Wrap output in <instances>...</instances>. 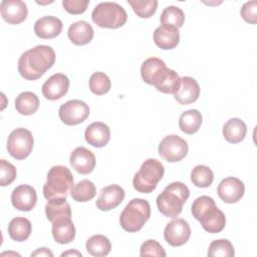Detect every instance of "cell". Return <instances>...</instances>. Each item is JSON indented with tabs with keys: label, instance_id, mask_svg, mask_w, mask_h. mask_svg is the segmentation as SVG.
<instances>
[{
	"label": "cell",
	"instance_id": "cell-1",
	"mask_svg": "<svg viewBox=\"0 0 257 257\" xmlns=\"http://www.w3.org/2000/svg\"><path fill=\"white\" fill-rule=\"evenodd\" d=\"M55 62V52L48 45H37L21 54L18 60V72L27 80L41 77Z\"/></svg>",
	"mask_w": 257,
	"mask_h": 257
},
{
	"label": "cell",
	"instance_id": "cell-2",
	"mask_svg": "<svg viewBox=\"0 0 257 257\" xmlns=\"http://www.w3.org/2000/svg\"><path fill=\"white\" fill-rule=\"evenodd\" d=\"M190 196L189 188L182 182H173L157 197L159 211L166 217L177 218Z\"/></svg>",
	"mask_w": 257,
	"mask_h": 257
},
{
	"label": "cell",
	"instance_id": "cell-3",
	"mask_svg": "<svg viewBox=\"0 0 257 257\" xmlns=\"http://www.w3.org/2000/svg\"><path fill=\"white\" fill-rule=\"evenodd\" d=\"M73 186V176L70 170L64 166H53L43 186V195L47 201L66 199Z\"/></svg>",
	"mask_w": 257,
	"mask_h": 257
},
{
	"label": "cell",
	"instance_id": "cell-4",
	"mask_svg": "<svg viewBox=\"0 0 257 257\" xmlns=\"http://www.w3.org/2000/svg\"><path fill=\"white\" fill-rule=\"evenodd\" d=\"M151 217V206L147 200H131L119 216V224L126 232L140 231Z\"/></svg>",
	"mask_w": 257,
	"mask_h": 257
},
{
	"label": "cell",
	"instance_id": "cell-5",
	"mask_svg": "<svg viewBox=\"0 0 257 257\" xmlns=\"http://www.w3.org/2000/svg\"><path fill=\"white\" fill-rule=\"evenodd\" d=\"M164 173L165 168L159 160L148 159L143 163L133 179L134 188L140 193H152L164 177Z\"/></svg>",
	"mask_w": 257,
	"mask_h": 257
},
{
	"label": "cell",
	"instance_id": "cell-6",
	"mask_svg": "<svg viewBox=\"0 0 257 257\" xmlns=\"http://www.w3.org/2000/svg\"><path fill=\"white\" fill-rule=\"evenodd\" d=\"M92 21L102 28H119L127 20V14L122 6L115 2H100L91 13Z\"/></svg>",
	"mask_w": 257,
	"mask_h": 257
},
{
	"label": "cell",
	"instance_id": "cell-7",
	"mask_svg": "<svg viewBox=\"0 0 257 257\" xmlns=\"http://www.w3.org/2000/svg\"><path fill=\"white\" fill-rule=\"evenodd\" d=\"M33 136L30 131L24 127H18L12 131L7 141V151L9 155L16 160H24L33 149Z\"/></svg>",
	"mask_w": 257,
	"mask_h": 257
},
{
	"label": "cell",
	"instance_id": "cell-8",
	"mask_svg": "<svg viewBox=\"0 0 257 257\" xmlns=\"http://www.w3.org/2000/svg\"><path fill=\"white\" fill-rule=\"evenodd\" d=\"M159 155L167 162L176 163L183 160L188 154L187 142L177 135L165 137L159 145Z\"/></svg>",
	"mask_w": 257,
	"mask_h": 257
},
{
	"label": "cell",
	"instance_id": "cell-9",
	"mask_svg": "<svg viewBox=\"0 0 257 257\" xmlns=\"http://www.w3.org/2000/svg\"><path fill=\"white\" fill-rule=\"evenodd\" d=\"M60 120L67 125H76L89 115L88 105L79 99H71L60 105L58 110Z\"/></svg>",
	"mask_w": 257,
	"mask_h": 257
},
{
	"label": "cell",
	"instance_id": "cell-10",
	"mask_svg": "<svg viewBox=\"0 0 257 257\" xmlns=\"http://www.w3.org/2000/svg\"><path fill=\"white\" fill-rule=\"evenodd\" d=\"M191 236V228L187 221L177 218L167 224L164 230L165 240L171 246L178 247L188 242Z\"/></svg>",
	"mask_w": 257,
	"mask_h": 257
},
{
	"label": "cell",
	"instance_id": "cell-11",
	"mask_svg": "<svg viewBox=\"0 0 257 257\" xmlns=\"http://www.w3.org/2000/svg\"><path fill=\"white\" fill-rule=\"evenodd\" d=\"M245 192L243 182L235 177H227L223 179L217 188L219 198L228 204H233L241 200Z\"/></svg>",
	"mask_w": 257,
	"mask_h": 257
},
{
	"label": "cell",
	"instance_id": "cell-12",
	"mask_svg": "<svg viewBox=\"0 0 257 257\" xmlns=\"http://www.w3.org/2000/svg\"><path fill=\"white\" fill-rule=\"evenodd\" d=\"M69 88V79L63 73L51 75L42 85V94L46 99L56 100L66 94Z\"/></svg>",
	"mask_w": 257,
	"mask_h": 257
},
{
	"label": "cell",
	"instance_id": "cell-13",
	"mask_svg": "<svg viewBox=\"0 0 257 257\" xmlns=\"http://www.w3.org/2000/svg\"><path fill=\"white\" fill-rule=\"evenodd\" d=\"M37 202L36 191L30 185H20L11 194V203L19 211L28 212L32 210Z\"/></svg>",
	"mask_w": 257,
	"mask_h": 257
},
{
	"label": "cell",
	"instance_id": "cell-14",
	"mask_svg": "<svg viewBox=\"0 0 257 257\" xmlns=\"http://www.w3.org/2000/svg\"><path fill=\"white\" fill-rule=\"evenodd\" d=\"M2 18L9 24H19L23 22L28 14V9L24 1L3 0L0 4Z\"/></svg>",
	"mask_w": 257,
	"mask_h": 257
},
{
	"label": "cell",
	"instance_id": "cell-15",
	"mask_svg": "<svg viewBox=\"0 0 257 257\" xmlns=\"http://www.w3.org/2000/svg\"><path fill=\"white\" fill-rule=\"evenodd\" d=\"M69 163L72 169L81 175L90 174L95 167V157L84 147L75 148L70 154Z\"/></svg>",
	"mask_w": 257,
	"mask_h": 257
},
{
	"label": "cell",
	"instance_id": "cell-16",
	"mask_svg": "<svg viewBox=\"0 0 257 257\" xmlns=\"http://www.w3.org/2000/svg\"><path fill=\"white\" fill-rule=\"evenodd\" d=\"M124 199V190L118 185H109L102 188L95 202L100 211H109L117 207Z\"/></svg>",
	"mask_w": 257,
	"mask_h": 257
},
{
	"label": "cell",
	"instance_id": "cell-17",
	"mask_svg": "<svg viewBox=\"0 0 257 257\" xmlns=\"http://www.w3.org/2000/svg\"><path fill=\"white\" fill-rule=\"evenodd\" d=\"M203 229L209 233H219L226 225L225 214L215 205L208 208L198 219Z\"/></svg>",
	"mask_w": 257,
	"mask_h": 257
},
{
	"label": "cell",
	"instance_id": "cell-18",
	"mask_svg": "<svg viewBox=\"0 0 257 257\" xmlns=\"http://www.w3.org/2000/svg\"><path fill=\"white\" fill-rule=\"evenodd\" d=\"M52 236L58 244H68L75 237V227L70 216L55 219L52 222Z\"/></svg>",
	"mask_w": 257,
	"mask_h": 257
},
{
	"label": "cell",
	"instance_id": "cell-19",
	"mask_svg": "<svg viewBox=\"0 0 257 257\" xmlns=\"http://www.w3.org/2000/svg\"><path fill=\"white\" fill-rule=\"evenodd\" d=\"M200 95V86L196 79L190 76L181 78L179 89L174 93L175 99L180 104H190L195 102Z\"/></svg>",
	"mask_w": 257,
	"mask_h": 257
},
{
	"label": "cell",
	"instance_id": "cell-20",
	"mask_svg": "<svg viewBox=\"0 0 257 257\" xmlns=\"http://www.w3.org/2000/svg\"><path fill=\"white\" fill-rule=\"evenodd\" d=\"M62 22L55 16H43L34 24L35 34L42 39H51L58 36L62 30Z\"/></svg>",
	"mask_w": 257,
	"mask_h": 257
},
{
	"label": "cell",
	"instance_id": "cell-21",
	"mask_svg": "<svg viewBox=\"0 0 257 257\" xmlns=\"http://www.w3.org/2000/svg\"><path fill=\"white\" fill-rule=\"evenodd\" d=\"M85 141L95 148H102L110 140V130L107 124L101 121L90 123L84 133Z\"/></svg>",
	"mask_w": 257,
	"mask_h": 257
},
{
	"label": "cell",
	"instance_id": "cell-22",
	"mask_svg": "<svg viewBox=\"0 0 257 257\" xmlns=\"http://www.w3.org/2000/svg\"><path fill=\"white\" fill-rule=\"evenodd\" d=\"M154 41L161 49H173L180 41L179 29L170 25H161L154 32Z\"/></svg>",
	"mask_w": 257,
	"mask_h": 257
},
{
	"label": "cell",
	"instance_id": "cell-23",
	"mask_svg": "<svg viewBox=\"0 0 257 257\" xmlns=\"http://www.w3.org/2000/svg\"><path fill=\"white\" fill-rule=\"evenodd\" d=\"M166 69L167 66L162 59L158 57H150L143 62L141 75L146 83L155 85Z\"/></svg>",
	"mask_w": 257,
	"mask_h": 257
},
{
	"label": "cell",
	"instance_id": "cell-24",
	"mask_svg": "<svg viewBox=\"0 0 257 257\" xmlns=\"http://www.w3.org/2000/svg\"><path fill=\"white\" fill-rule=\"evenodd\" d=\"M93 34L92 26L84 20L72 23L67 32L69 40L75 45H85L89 43L93 38Z\"/></svg>",
	"mask_w": 257,
	"mask_h": 257
},
{
	"label": "cell",
	"instance_id": "cell-25",
	"mask_svg": "<svg viewBox=\"0 0 257 257\" xmlns=\"http://www.w3.org/2000/svg\"><path fill=\"white\" fill-rule=\"evenodd\" d=\"M247 133L245 122L237 117L230 118L223 126V137L231 144H237L244 140Z\"/></svg>",
	"mask_w": 257,
	"mask_h": 257
},
{
	"label": "cell",
	"instance_id": "cell-26",
	"mask_svg": "<svg viewBox=\"0 0 257 257\" xmlns=\"http://www.w3.org/2000/svg\"><path fill=\"white\" fill-rule=\"evenodd\" d=\"M31 231V223L24 217H15L10 221L8 225V234L10 238L17 242H22L28 239Z\"/></svg>",
	"mask_w": 257,
	"mask_h": 257
},
{
	"label": "cell",
	"instance_id": "cell-27",
	"mask_svg": "<svg viewBox=\"0 0 257 257\" xmlns=\"http://www.w3.org/2000/svg\"><path fill=\"white\" fill-rule=\"evenodd\" d=\"M202 114L198 109H189L184 111L179 119L180 130L187 134L193 135L197 133L202 124Z\"/></svg>",
	"mask_w": 257,
	"mask_h": 257
},
{
	"label": "cell",
	"instance_id": "cell-28",
	"mask_svg": "<svg viewBox=\"0 0 257 257\" xmlns=\"http://www.w3.org/2000/svg\"><path fill=\"white\" fill-rule=\"evenodd\" d=\"M39 106L38 96L31 91L21 92L15 99L16 110L23 115H30L36 112Z\"/></svg>",
	"mask_w": 257,
	"mask_h": 257
},
{
	"label": "cell",
	"instance_id": "cell-29",
	"mask_svg": "<svg viewBox=\"0 0 257 257\" xmlns=\"http://www.w3.org/2000/svg\"><path fill=\"white\" fill-rule=\"evenodd\" d=\"M181 77L179 74L175 70L167 67L161 78L156 82L154 86L163 93H175L179 89Z\"/></svg>",
	"mask_w": 257,
	"mask_h": 257
},
{
	"label": "cell",
	"instance_id": "cell-30",
	"mask_svg": "<svg viewBox=\"0 0 257 257\" xmlns=\"http://www.w3.org/2000/svg\"><path fill=\"white\" fill-rule=\"evenodd\" d=\"M85 248L90 255L96 256V257H102V256H106L110 252L111 244L107 237L97 234L87 239Z\"/></svg>",
	"mask_w": 257,
	"mask_h": 257
},
{
	"label": "cell",
	"instance_id": "cell-31",
	"mask_svg": "<svg viewBox=\"0 0 257 257\" xmlns=\"http://www.w3.org/2000/svg\"><path fill=\"white\" fill-rule=\"evenodd\" d=\"M96 194V188L94 184L89 180H81L77 184L73 185L70 190L71 198L76 202H87L94 198Z\"/></svg>",
	"mask_w": 257,
	"mask_h": 257
},
{
	"label": "cell",
	"instance_id": "cell-32",
	"mask_svg": "<svg viewBox=\"0 0 257 257\" xmlns=\"http://www.w3.org/2000/svg\"><path fill=\"white\" fill-rule=\"evenodd\" d=\"M45 214L47 219L52 223L55 219L60 217H71V208L70 205L66 202V199L50 200L45 206Z\"/></svg>",
	"mask_w": 257,
	"mask_h": 257
},
{
	"label": "cell",
	"instance_id": "cell-33",
	"mask_svg": "<svg viewBox=\"0 0 257 257\" xmlns=\"http://www.w3.org/2000/svg\"><path fill=\"white\" fill-rule=\"evenodd\" d=\"M160 21L162 25H170L179 29L184 24L185 14L181 8L171 5L163 10Z\"/></svg>",
	"mask_w": 257,
	"mask_h": 257
},
{
	"label": "cell",
	"instance_id": "cell-34",
	"mask_svg": "<svg viewBox=\"0 0 257 257\" xmlns=\"http://www.w3.org/2000/svg\"><path fill=\"white\" fill-rule=\"evenodd\" d=\"M214 180L212 170L204 165L196 166L191 173V182L199 188H208Z\"/></svg>",
	"mask_w": 257,
	"mask_h": 257
},
{
	"label": "cell",
	"instance_id": "cell-35",
	"mask_svg": "<svg viewBox=\"0 0 257 257\" xmlns=\"http://www.w3.org/2000/svg\"><path fill=\"white\" fill-rule=\"evenodd\" d=\"M111 82L109 77L101 71H96L89 78V88L96 95H102L109 91Z\"/></svg>",
	"mask_w": 257,
	"mask_h": 257
},
{
	"label": "cell",
	"instance_id": "cell-36",
	"mask_svg": "<svg viewBox=\"0 0 257 257\" xmlns=\"http://www.w3.org/2000/svg\"><path fill=\"white\" fill-rule=\"evenodd\" d=\"M127 3L141 18H150L155 14L158 7L157 0H128Z\"/></svg>",
	"mask_w": 257,
	"mask_h": 257
},
{
	"label": "cell",
	"instance_id": "cell-37",
	"mask_svg": "<svg viewBox=\"0 0 257 257\" xmlns=\"http://www.w3.org/2000/svg\"><path fill=\"white\" fill-rule=\"evenodd\" d=\"M208 256H222V257H232L234 256V247L232 243L227 239L214 240L209 246Z\"/></svg>",
	"mask_w": 257,
	"mask_h": 257
},
{
	"label": "cell",
	"instance_id": "cell-38",
	"mask_svg": "<svg viewBox=\"0 0 257 257\" xmlns=\"http://www.w3.org/2000/svg\"><path fill=\"white\" fill-rule=\"evenodd\" d=\"M16 178V169L15 167L7 162L6 160H0V185L5 187L10 185Z\"/></svg>",
	"mask_w": 257,
	"mask_h": 257
},
{
	"label": "cell",
	"instance_id": "cell-39",
	"mask_svg": "<svg viewBox=\"0 0 257 257\" xmlns=\"http://www.w3.org/2000/svg\"><path fill=\"white\" fill-rule=\"evenodd\" d=\"M141 256H158V257H165L166 252L163 246L156 240L150 239L145 241L140 250Z\"/></svg>",
	"mask_w": 257,
	"mask_h": 257
},
{
	"label": "cell",
	"instance_id": "cell-40",
	"mask_svg": "<svg viewBox=\"0 0 257 257\" xmlns=\"http://www.w3.org/2000/svg\"><path fill=\"white\" fill-rule=\"evenodd\" d=\"M89 4V0H63L62 6L64 10L70 14L83 13Z\"/></svg>",
	"mask_w": 257,
	"mask_h": 257
},
{
	"label": "cell",
	"instance_id": "cell-41",
	"mask_svg": "<svg viewBox=\"0 0 257 257\" xmlns=\"http://www.w3.org/2000/svg\"><path fill=\"white\" fill-rule=\"evenodd\" d=\"M242 18L251 24H256L257 22V7L255 1H248L243 4L241 8Z\"/></svg>",
	"mask_w": 257,
	"mask_h": 257
},
{
	"label": "cell",
	"instance_id": "cell-42",
	"mask_svg": "<svg viewBox=\"0 0 257 257\" xmlns=\"http://www.w3.org/2000/svg\"><path fill=\"white\" fill-rule=\"evenodd\" d=\"M31 256H50V257H52L53 253L49 249L42 247V248H38L36 251L32 252Z\"/></svg>",
	"mask_w": 257,
	"mask_h": 257
},
{
	"label": "cell",
	"instance_id": "cell-43",
	"mask_svg": "<svg viewBox=\"0 0 257 257\" xmlns=\"http://www.w3.org/2000/svg\"><path fill=\"white\" fill-rule=\"evenodd\" d=\"M69 255H74V256H82V254L76 250H70V251H66V252H63L61 254V256H69Z\"/></svg>",
	"mask_w": 257,
	"mask_h": 257
}]
</instances>
